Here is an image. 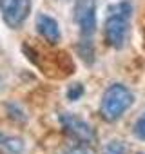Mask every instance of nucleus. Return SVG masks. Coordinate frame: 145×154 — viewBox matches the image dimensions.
<instances>
[{
    "instance_id": "nucleus-11",
    "label": "nucleus",
    "mask_w": 145,
    "mask_h": 154,
    "mask_svg": "<svg viewBox=\"0 0 145 154\" xmlns=\"http://www.w3.org/2000/svg\"><path fill=\"white\" fill-rule=\"evenodd\" d=\"M132 132H134V136H136V138H140V140H145V112H143V114H141V116L136 120Z\"/></svg>"
},
{
    "instance_id": "nucleus-1",
    "label": "nucleus",
    "mask_w": 145,
    "mask_h": 154,
    "mask_svg": "<svg viewBox=\"0 0 145 154\" xmlns=\"http://www.w3.org/2000/svg\"><path fill=\"white\" fill-rule=\"evenodd\" d=\"M24 53L27 54L29 62H33L44 74L51 76V78H65L75 69L71 56L65 51L44 53L40 47H31L29 44H24Z\"/></svg>"
},
{
    "instance_id": "nucleus-12",
    "label": "nucleus",
    "mask_w": 145,
    "mask_h": 154,
    "mask_svg": "<svg viewBox=\"0 0 145 154\" xmlns=\"http://www.w3.org/2000/svg\"><path fill=\"white\" fill-rule=\"evenodd\" d=\"M82 94H84L82 84H75L72 87H69V91H67V98H69V100H78Z\"/></svg>"
},
{
    "instance_id": "nucleus-10",
    "label": "nucleus",
    "mask_w": 145,
    "mask_h": 154,
    "mask_svg": "<svg viewBox=\"0 0 145 154\" xmlns=\"http://www.w3.org/2000/svg\"><path fill=\"white\" fill-rule=\"evenodd\" d=\"M0 141H2V145H6L13 152H20L22 150V141L17 140V138H4L2 134H0Z\"/></svg>"
},
{
    "instance_id": "nucleus-6",
    "label": "nucleus",
    "mask_w": 145,
    "mask_h": 154,
    "mask_svg": "<svg viewBox=\"0 0 145 154\" xmlns=\"http://www.w3.org/2000/svg\"><path fill=\"white\" fill-rule=\"evenodd\" d=\"M75 22L84 38H91L96 31V0H76Z\"/></svg>"
},
{
    "instance_id": "nucleus-8",
    "label": "nucleus",
    "mask_w": 145,
    "mask_h": 154,
    "mask_svg": "<svg viewBox=\"0 0 145 154\" xmlns=\"http://www.w3.org/2000/svg\"><path fill=\"white\" fill-rule=\"evenodd\" d=\"M78 53L82 56V60L85 63H93L94 62V49H93V44L89 38H84L80 44H78Z\"/></svg>"
},
{
    "instance_id": "nucleus-5",
    "label": "nucleus",
    "mask_w": 145,
    "mask_h": 154,
    "mask_svg": "<svg viewBox=\"0 0 145 154\" xmlns=\"http://www.w3.org/2000/svg\"><path fill=\"white\" fill-rule=\"evenodd\" d=\"M0 13L11 29H18L31 13V0H0Z\"/></svg>"
},
{
    "instance_id": "nucleus-3",
    "label": "nucleus",
    "mask_w": 145,
    "mask_h": 154,
    "mask_svg": "<svg viewBox=\"0 0 145 154\" xmlns=\"http://www.w3.org/2000/svg\"><path fill=\"white\" fill-rule=\"evenodd\" d=\"M132 103H134L132 93L122 84H113L103 93L100 103V114L105 122H116Z\"/></svg>"
},
{
    "instance_id": "nucleus-9",
    "label": "nucleus",
    "mask_w": 145,
    "mask_h": 154,
    "mask_svg": "<svg viewBox=\"0 0 145 154\" xmlns=\"http://www.w3.org/2000/svg\"><path fill=\"white\" fill-rule=\"evenodd\" d=\"M103 154H129V149L123 141L120 140H113L103 147Z\"/></svg>"
},
{
    "instance_id": "nucleus-13",
    "label": "nucleus",
    "mask_w": 145,
    "mask_h": 154,
    "mask_svg": "<svg viewBox=\"0 0 145 154\" xmlns=\"http://www.w3.org/2000/svg\"><path fill=\"white\" fill-rule=\"evenodd\" d=\"M65 154H91V152H89L87 145H82V143H78V145H72V147H69V149L65 150Z\"/></svg>"
},
{
    "instance_id": "nucleus-7",
    "label": "nucleus",
    "mask_w": 145,
    "mask_h": 154,
    "mask_svg": "<svg viewBox=\"0 0 145 154\" xmlns=\"http://www.w3.org/2000/svg\"><path fill=\"white\" fill-rule=\"evenodd\" d=\"M36 29H38V35L44 38L45 44L56 45L60 42V29H58V24L53 17L38 15L36 17Z\"/></svg>"
},
{
    "instance_id": "nucleus-4",
    "label": "nucleus",
    "mask_w": 145,
    "mask_h": 154,
    "mask_svg": "<svg viewBox=\"0 0 145 154\" xmlns=\"http://www.w3.org/2000/svg\"><path fill=\"white\" fill-rule=\"evenodd\" d=\"M60 123L71 138H75L82 145L93 147L96 143V134H94L93 127L89 123H85L82 118L75 116V114H69V112H63V114H60Z\"/></svg>"
},
{
    "instance_id": "nucleus-2",
    "label": "nucleus",
    "mask_w": 145,
    "mask_h": 154,
    "mask_svg": "<svg viewBox=\"0 0 145 154\" xmlns=\"http://www.w3.org/2000/svg\"><path fill=\"white\" fill-rule=\"evenodd\" d=\"M131 13H132V8H131L129 2H118V4L109 8V17L105 20L103 36H105V42L111 47L122 49L125 45Z\"/></svg>"
}]
</instances>
